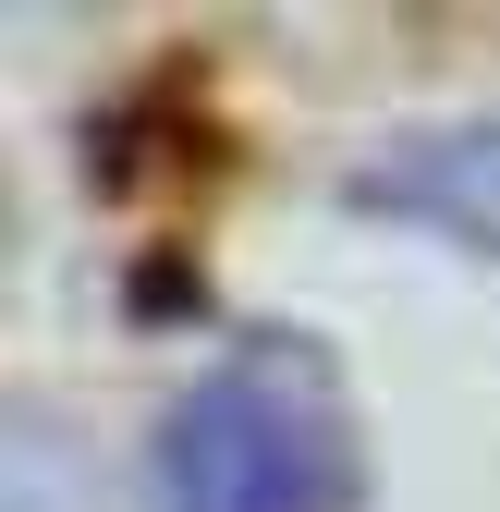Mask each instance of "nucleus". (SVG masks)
Returning <instances> with one entry per match:
<instances>
[{
    "label": "nucleus",
    "mask_w": 500,
    "mask_h": 512,
    "mask_svg": "<svg viewBox=\"0 0 500 512\" xmlns=\"http://www.w3.org/2000/svg\"><path fill=\"white\" fill-rule=\"evenodd\" d=\"M366 452L342 415V378L293 330H244L159 427L171 512H354Z\"/></svg>",
    "instance_id": "nucleus-1"
},
{
    "label": "nucleus",
    "mask_w": 500,
    "mask_h": 512,
    "mask_svg": "<svg viewBox=\"0 0 500 512\" xmlns=\"http://www.w3.org/2000/svg\"><path fill=\"white\" fill-rule=\"evenodd\" d=\"M366 208H403V220H452L464 244L500 256V122H440V135H403L391 159L354 171Z\"/></svg>",
    "instance_id": "nucleus-2"
}]
</instances>
